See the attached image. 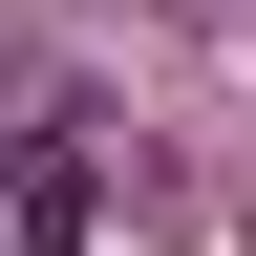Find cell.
<instances>
[{
    "mask_svg": "<svg viewBox=\"0 0 256 256\" xmlns=\"http://www.w3.org/2000/svg\"><path fill=\"white\" fill-rule=\"evenodd\" d=\"M0 256H86V107L0 128Z\"/></svg>",
    "mask_w": 256,
    "mask_h": 256,
    "instance_id": "6da1fadb",
    "label": "cell"
}]
</instances>
